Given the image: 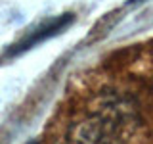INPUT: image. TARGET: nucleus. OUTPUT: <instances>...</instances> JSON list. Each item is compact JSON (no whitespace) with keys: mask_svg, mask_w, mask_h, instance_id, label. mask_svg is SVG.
Listing matches in <instances>:
<instances>
[{"mask_svg":"<svg viewBox=\"0 0 153 144\" xmlns=\"http://www.w3.org/2000/svg\"><path fill=\"white\" fill-rule=\"evenodd\" d=\"M73 21H75V16H73V14H63V16H57L56 19H52V21L44 23V25L38 27L36 31H33L31 35H27L21 42L13 44V46L8 50L6 58H16V56H19V54H25L27 50H31V48L38 46L40 42H44V40H48V38H52V37H56V35H59V33L65 31V29L69 27Z\"/></svg>","mask_w":153,"mask_h":144,"instance_id":"obj_1","label":"nucleus"},{"mask_svg":"<svg viewBox=\"0 0 153 144\" xmlns=\"http://www.w3.org/2000/svg\"><path fill=\"white\" fill-rule=\"evenodd\" d=\"M136 2H140V0H136Z\"/></svg>","mask_w":153,"mask_h":144,"instance_id":"obj_2","label":"nucleus"}]
</instances>
